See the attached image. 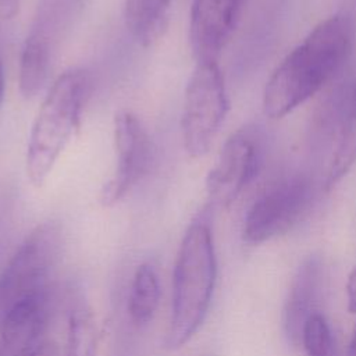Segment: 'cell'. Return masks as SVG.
<instances>
[{
  "mask_svg": "<svg viewBox=\"0 0 356 356\" xmlns=\"http://www.w3.org/2000/svg\"><path fill=\"white\" fill-rule=\"evenodd\" d=\"M353 38V18L346 13L320 22L267 81L263 95L266 115L282 118L318 92L349 57Z\"/></svg>",
  "mask_w": 356,
  "mask_h": 356,
  "instance_id": "6da1fadb",
  "label": "cell"
},
{
  "mask_svg": "<svg viewBox=\"0 0 356 356\" xmlns=\"http://www.w3.org/2000/svg\"><path fill=\"white\" fill-rule=\"evenodd\" d=\"M217 274L213 234L206 214L197 216L181 241L174 274L171 317L164 339L170 350L184 346L202 325Z\"/></svg>",
  "mask_w": 356,
  "mask_h": 356,
  "instance_id": "7a4b0ae2",
  "label": "cell"
},
{
  "mask_svg": "<svg viewBox=\"0 0 356 356\" xmlns=\"http://www.w3.org/2000/svg\"><path fill=\"white\" fill-rule=\"evenodd\" d=\"M89 90L90 76L83 68L61 72L49 86L26 145L25 170L33 186L39 188L46 182L57 160L79 132Z\"/></svg>",
  "mask_w": 356,
  "mask_h": 356,
  "instance_id": "3957f363",
  "label": "cell"
},
{
  "mask_svg": "<svg viewBox=\"0 0 356 356\" xmlns=\"http://www.w3.org/2000/svg\"><path fill=\"white\" fill-rule=\"evenodd\" d=\"M64 232L57 220L38 224L0 271V321L24 300L50 289L61 260Z\"/></svg>",
  "mask_w": 356,
  "mask_h": 356,
  "instance_id": "277c9868",
  "label": "cell"
},
{
  "mask_svg": "<svg viewBox=\"0 0 356 356\" xmlns=\"http://www.w3.org/2000/svg\"><path fill=\"white\" fill-rule=\"evenodd\" d=\"M85 0H39L19 54L18 85L24 99L46 86L56 54L79 18Z\"/></svg>",
  "mask_w": 356,
  "mask_h": 356,
  "instance_id": "5b68a950",
  "label": "cell"
},
{
  "mask_svg": "<svg viewBox=\"0 0 356 356\" xmlns=\"http://www.w3.org/2000/svg\"><path fill=\"white\" fill-rule=\"evenodd\" d=\"M227 111V89L217 61L196 63L185 88L181 115L182 145L191 159L203 157L210 150Z\"/></svg>",
  "mask_w": 356,
  "mask_h": 356,
  "instance_id": "8992f818",
  "label": "cell"
},
{
  "mask_svg": "<svg viewBox=\"0 0 356 356\" xmlns=\"http://www.w3.org/2000/svg\"><path fill=\"white\" fill-rule=\"evenodd\" d=\"M316 146L321 182L330 189L356 160V76L325 100L316 121Z\"/></svg>",
  "mask_w": 356,
  "mask_h": 356,
  "instance_id": "52a82bcc",
  "label": "cell"
},
{
  "mask_svg": "<svg viewBox=\"0 0 356 356\" xmlns=\"http://www.w3.org/2000/svg\"><path fill=\"white\" fill-rule=\"evenodd\" d=\"M313 184L293 174L270 185L249 207L243 222V239L261 243L291 229L309 210Z\"/></svg>",
  "mask_w": 356,
  "mask_h": 356,
  "instance_id": "ba28073f",
  "label": "cell"
},
{
  "mask_svg": "<svg viewBox=\"0 0 356 356\" xmlns=\"http://www.w3.org/2000/svg\"><path fill=\"white\" fill-rule=\"evenodd\" d=\"M117 165L99 192V203L113 207L121 202L149 172L153 160L150 136L140 118L129 110H120L113 122Z\"/></svg>",
  "mask_w": 356,
  "mask_h": 356,
  "instance_id": "9c48e42d",
  "label": "cell"
},
{
  "mask_svg": "<svg viewBox=\"0 0 356 356\" xmlns=\"http://www.w3.org/2000/svg\"><path fill=\"white\" fill-rule=\"evenodd\" d=\"M259 165V146L248 132H235L222 145L206 178L211 204L229 206L253 179Z\"/></svg>",
  "mask_w": 356,
  "mask_h": 356,
  "instance_id": "30bf717a",
  "label": "cell"
},
{
  "mask_svg": "<svg viewBox=\"0 0 356 356\" xmlns=\"http://www.w3.org/2000/svg\"><path fill=\"white\" fill-rule=\"evenodd\" d=\"M245 0H192L189 44L196 63L217 61L241 17Z\"/></svg>",
  "mask_w": 356,
  "mask_h": 356,
  "instance_id": "8fae6325",
  "label": "cell"
},
{
  "mask_svg": "<svg viewBox=\"0 0 356 356\" xmlns=\"http://www.w3.org/2000/svg\"><path fill=\"white\" fill-rule=\"evenodd\" d=\"M51 313L50 289L15 306L0 321V356H33L43 339Z\"/></svg>",
  "mask_w": 356,
  "mask_h": 356,
  "instance_id": "7c38bea8",
  "label": "cell"
},
{
  "mask_svg": "<svg viewBox=\"0 0 356 356\" xmlns=\"http://www.w3.org/2000/svg\"><path fill=\"white\" fill-rule=\"evenodd\" d=\"M323 266L318 257L306 259L298 268L284 307V328L291 343L302 339L307 318L317 313L316 303L320 295Z\"/></svg>",
  "mask_w": 356,
  "mask_h": 356,
  "instance_id": "4fadbf2b",
  "label": "cell"
},
{
  "mask_svg": "<svg viewBox=\"0 0 356 356\" xmlns=\"http://www.w3.org/2000/svg\"><path fill=\"white\" fill-rule=\"evenodd\" d=\"M171 0H124V22L143 47L153 46L167 31Z\"/></svg>",
  "mask_w": 356,
  "mask_h": 356,
  "instance_id": "5bb4252c",
  "label": "cell"
},
{
  "mask_svg": "<svg viewBox=\"0 0 356 356\" xmlns=\"http://www.w3.org/2000/svg\"><path fill=\"white\" fill-rule=\"evenodd\" d=\"M160 302V282L156 268L150 263H142L136 267L129 296L128 313L136 325L149 324L159 307Z\"/></svg>",
  "mask_w": 356,
  "mask_h": 356,
  "instance_id": "9a60e30c",
  "label": "cell"
},
{
  "mask_svg": "<svg viewBox=\"0 0 356 356\" xmlns=\"http://www.w3.org/2000/svg\"><path fill=\"white\" fill-rule=\"evenodd\" d=\"M96 348L97 328L92 309L78 303L68 314L65 356H95Z\"/></svg>",
  "mask_w": 356,
  "mask_h": 356,
  "instance_id": "2e32d148",
  "label": "cell"
},
{
  "mask_svg": "<svg viewBox=\"0 0 356 356\" xmlns=\"http://www.w3.org/2000/svg\"><path fill=\"white\" fill-rule=\"evenodd\" d=\"M300 342L303 343L306 356H334L331 330L320 313H314L307 318Z\"/></svg>",
  "mask_w": 356,
  "mask_h": 356,
  "instance_id": "e0dca14e",
  "label": "cell"
},
{
  "mask_svg": "<svg viewBox=\"0 0 356 356\" xmlns=\"http://www.w3.org/2000/svg\"><path fill=\"white\" fill-rule=\"evenodd\" d=\"M346 295H348V309L352 313H356V267L352 270L348 278Z\"/></svg>",
  "mask_w": 356,
  "mask_h": 356,
  "instance_id": "ac0fdd59",
  "label": "cell"
},
{
  "mask_svg": "<svg viewBox=\"0 0 356 356\" xmlns=\"http://www.w3.org/2000/svg\"><path fill=\"white\" fill-rule=\"evenodd\" d=\"M33 356H60L58 355V348L57 343L53 341H44L40 348L35 352Z\"/></svg>",
  "mask_w": 356,
  "mask_h": 356,
  "instance_id": "d6986e66",
  "label": "cell"
},
{
  "mask_svg": "<svg viewBox=\"0 0 356 356\" xmlns=\"http://www.w3.org/2000/svg\"><path fill=\"white\" fill-rule=\"evenodd\" d=\"M19 0H0V7L4 15H13L17 10V4Z\"/></svg>",
  "mask_w": 356,
  "mask_h": 356,
  "instance_id": "ffe728a7",
  "label": "cell"
},
{
  "mask_svg": "<svg viewBox=\"0 0 356 356\" xmlns=\"http://www.w3.org/2000/svg\"><path fill=\"white\" fill-rule=\"evenodd\" d=\"M4 96H6V78H4V70H3V64L0 61V106L4 102Z\"/></svg>",
  "mask_w": 356,
  "mask_h": 356,
  "instance_id": "44dd1931",
  "label": "cell"
},
{
  "mask_svg": "<svg viewBox=\"0 0 356 356\" xmlns=\"http://www.w3.org/2000/svg\"><path fill=\"white\" fill-rule=\"evenodd\" d=\"M348 356H356V327L353 331V335L350 338L349 342V348H348Z\"/></svg>",
  "mask_w": 356,
  "mask_h": 356,
  "instance_id": "7402d4cb",
  "label": "cell"
}]
</instances>
